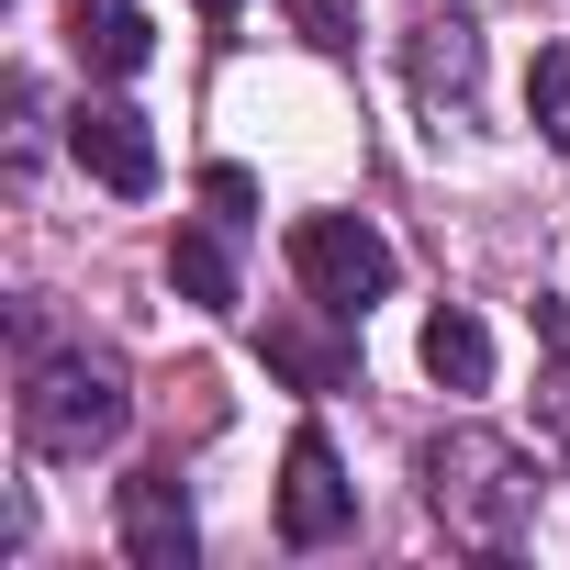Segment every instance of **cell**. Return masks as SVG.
<instances>
[{
  "label": "cell",
  "instance_id": "1",
  "mask_svg": "<svg viewBox=\"0 0 570 570\" xmlns=\"http://www.w3.org/2000/svg\"><path fill=\"white\" fill-rule=\"evenodd\" d=\"M425 503H436V525H448L459 548H514V537L537 525V459H525L514 436L459 425V436L425 448Z\"/></svg>",
  "mask_w": 570,
  "mask_h": 570
},
{
  "label": "cell",
  "instance_id": "2",
  "mask_svg": "<svg viewBox=\"0 0 570 570\" xmlns=\"http://www.w3.org/2000/svg\"><path fill=\"white\" fill-rule=\"evenodd\" d=\"M124 381L101 370V358H35V381H23V436H35V459H101L112 436H124Z\"/></svg>",
  "mask_w": 570,
  "mask_h": 570
},
{
  "label": "cell",
  "instance_id": "3",
  "mask_svg": "<svg viewBox=\"0 0 570 570\" xmlns=\"http://www.w3.org/2000/svg\"><path fill=\"white\" fill-rule=\"evenodd\" d=\"M292 268H303V292H314L336 325H358V314L392 292V246H381L358 213H303V224H292Z\"/></svg>",
  "mask_w": 570,
  "mask_h": 570
},
{
  "label": "cell",
  "instance_id": "4",
  "mask_svg": "<svg viewBox=\"0 0 570 570\" xmlns=\"http://www.w3.org/2000/svg\"><path fill=\"white\" fill-rule=\"evenodd\" d=\"M347 525H358V492H347L336 448L303 425V436H292V459H279V537H292V548H336Z\"/></svg>",
  "mask_w": 570,
  "mask_h": 570
},
{
  "label": "cell",
  "instance_id": "5",
  "mask_svg": "<svg viewBox=\"0 0 570 570\" xmlns=\"http://www.w3.org/2000/svg\"><path fill=\"white\" fill-rule=\"evenodd\" d=\"M112 525H124V559H135V570H190V559H202L179 470H135V481L112 492Z\"/></svg>",
  "mask_w": 570,
  "mask_h": 570
},
{
  "label": "cell",
  "instance_id": "6",
  "mask_svg": "<svg viewBox=\"0 0 570 570\" xmlns=\"http://www.w3.org/2000/svg\"><path fill=\"white\" fill-rule=\"evenodd\" d=\"M68 157H79L101 190H124V202H146V190H157V135H146V112H124V101H79Z\"/></svg>",
  "mask_w": 570,
  "mask_h": 570
},
{
  "label": "cell",
  "instance_id": "7",
  "mask_svg": "<svg viewBox=\"0 0 570 570\" xmlns=\"http://www.w3.org/2000/svg\"><path fill=\"white\" fill-rule=\"evenodd\" d=\"M414 90L436 101V112H459L470 90H481V35H470V12H459V0H448V12H436V0H414Z\"/></svg>",
  "mask_w": 570,
  "mask_h": 570
},
{
  "label": "cell",
  "instance_id": "8",
  "mask_svg": "<svg viewBox=\"0 0 570 570\" xmlns=\"http://www.w3.org/2000/svg\"><path fill=\"white\" fill-rule=\"evenodd\" d=\"M68 46H79V68H101V79H135V68L157 57L146 12H124V0H101V12H79V23H68Z\"/></svg>",
  "mask_w": 570,
  "mask_h": 570
},
{
  "label": "cell",
  "instance_id": "9",
  "mask_svg": "<svg viewBox=\"0 0 570 570\" xmlns=\"http://www.w3.org/2000/svg\"><path fill=\"white\" fill-rule=\"evenodd\" d=\"M425 370H436L448 392H481V381H492V336H481V314H459V303L425 314Z\"/></svg>",
  "mask_w": 570,
  "mask_h": 570
},
{
  "label": "cell",
  "instance_id": "10",
  "mask_svg": "<svg viewBox=\"0 0 570 570\" xmlns=\"http://www.w3.org/2000/svg\"><path fill=\"white\" fill-rule=\"evenodd\" d=\"M257 347H268V370H279V381H303V392H336V381H347V336H314V325H268Z\"/></svg>",
  "mask_w": 570,
  "mask_h": 570
},
{
  "label": "cell",
  "instance_id": "11",
  "mask_svg": "<svg viewBox=\"0 0 570 570\" xmlns=\"http://www.w3.org/2000/svg\"><path fill=\"white\" fill-rule=\"evenodd\" d=\"M168 279H179L202 314H235V257H224V235H168Z\"/></svg>",
  "mask_w": 570,
  "mask_h": 570
},
{
  "label": "cell",
  "instance_id": "12",
  "mask_svg": "<svg viewBox=\"0 0 570 570\" xmlns=\"http://www.w3.org/2000/svg\"><path fill=\"white\" fill-rule=\"evenodd\" d=\"M525 101H537V135L570 157V46H548L537 57V79H525Z\"/></svg>",
  "mask_w": 570,
  "mask_h": 570
},
{
  "label": "cell",
  "instance_id": "13",
  "mask_svg": "<svg viewBox=\"0 0 570 570\" xmlns=\"http://www.w3.org/2000/svg\"><path fill=\"white\" fill-rule=\"evenodd\" d=\"M279 12H292V35H303V46H325V57H336V46H358V0H279Z\"/></svg>",
  "mask_w": 570,
  "mask_h": 570
},
{
  "label": "cell",
  "instance_id": "14",
  "mask_svg": "<svg viewBox=\"0 0 570 570\" xmlns=\"http://www.w3.org/2000/svg\"><path fill=\"white\" fill-rule=\"evenodd\" d=\"M537 425H548V448L570 459V325H559V358L537 370Z\"/></svg>",
  "mask_w": 570,
  "mask_h": 570
},
{
  "label": "cell",
  "instance_id": "15",
  "mask_svg": "<svg viewBox=\"0 0 570 570\" xmlns=\"http://www.w3.org/2000/svg\"><path fill=\"white\" fill-rule=\"evenodd\" d=\"M202 202H213V224H246L257 213V179L246 168H202Z\"/></svg>",
  "mask_w": 570,
  "mask_h": 570
},
{
  "label": "cell",
  "instance_id": "16",
  "mask_svg": "<svg viewBox=\"0 0 570 570\" xmlns=\"http://www.w3.org/2000/svg\"><path fill=\"white\" fill-rule=\"evenodd\" d=\"M202 12H235V0H202Z\"/></svg>",
  "mask_w": 570,
  "mask_h": 570
}]
</instances>
